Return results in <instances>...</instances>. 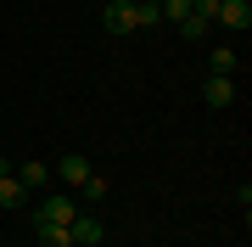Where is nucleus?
Segmentation results:
<instances>
[{"label":"nucleus","instance_id":"obj_14","mask_svg":"<svg viewBox=\"0 0 252 247\" xmlns=\"http://www.w3.org/2000/svg\"><path fill=\"white\" fill-rule=\"evenodd\" d=\"M190 17H202V23H213V17H219V0H190Z\"/></svg>","mask_w":252,"mask_h":247},{"label":"nucleus","instance_id":"obj_3","mask_svg":"<svg viewBox=\"0 0 252 247\" xmlns=\"http://www.w3.org/2000/svg\"><path fill=\"white\" fill-rule=\"evenodd\" d=\"M67 230H73V247H95L101 236H107V230H101V219H95V213H84V208L73 213V225H67Z\"/></svg>","mask_w":252,"mask_h":247},{"label":"nucleus","instance_id":"obj_16","mask_svg":"<svg viewBox=\"0 0 252 247\" xmlns=\"http://www.w3.org/2000/svg\"><path fill=\"white\" fill-rule=\"evenodd\" d=\"M6 174H11V157H0V180H6Z\"/></svg>","mask_w":252,"mask_h":247},{"label":"nucleus","instance_id":"obj_13","mask_svg":"<svg viewBox=\"0 0 252 247\" xmlns=\"http://www.w3.org/2000/svg\"><path fill=\"white\" fill-rule=\"evenodd\" d=\"M157 23H162L157 0H140V6H135V28H157Z\"/></svg>","mask_w":252,"mask_h":247},{"label":"nucleus","instance_id":"obj_5","mask_svg":"<svg viewBox=\"0 0 252 247\" xmlns=\"http://www.w3.org/2000/svg\"><path fill=\"white\" fill-rule=\"evenodd\" d=\"M202 101H207V107H230V101H235V79L213 73V79L202 84Z\"/></svg>","mask_w":252,"mask_h":247},{"label":"nucleus","instance_id":"obj_11","mask_svg":"<svg viewBox=\"0 0 252 247\" xmlns=\"http://www.w3.org/2000/svg\"><path fill=\"white\" fill-rule=\"evenodd\" d=\"M207 68L230 79V73H235V51H230V45H213V56H207Z\"/></svg>","mask_w":252,"mask_h":247},{"label":"nucleus","instance_id":"obj_10","mask_svg":"<svg viewBox=\"0 0 252 247\" xmlns=\"http://www.w3.org/2000/svg\"><path fill=\"white\" fill-rule=\"evenodd\" d=\"M157 11H162V23H174V28H180V23L190 17V0H157Z\"/></svg>","mask_w":252,"mask_h":247},{"label":"nucleus","instance_id":"obj_8","mask_svg":"<svg viewBox=\"0 0 252 247\" xmlns=\"http://www.w3.org/2000/svg\"><path fill=\"white\" fill-rule=\"evenodd\" d=\"M79 197H84V202H107V174L90 169V174H84V185H79Z\"/></svg>","mask_w":252,"mask_h":247},{"label":"nucleus","instance_id":"obj_1","mask_svg":"<svg viewBox=\"0 0 252 247\" xmlns=\"http://www.w3.org/2000/svg\"><path fill=\"white\" fill-rule=\"evenodd\" d=\"M73 213H79V202H73L67 191H56V197H45V202H39L34 230H39V225H73Z\"/></svg>","mask_w":252,"mask_h":247},{"label":"nucleus","instance_id":"obj_2","mask_svg":"<svg viewBox=\"0 0 252 247\" xmlns=\"http://www.w3.org/2000/svg\"><path fill=\"white\" fill-rule=\"evenodd\" d=\"M213 23H224L230 34H247V28H252V6H247V0H219V17Z\"/></svg>","mask_w":252,"mask_h":247},{"label":"nucleus","instance_id":"obj_17","mask_svg":"<svg viewBox=\"0 0 252 247\" xmlns=\"http://www.w3.org/2000/svg\"><path fill=\"white\" fill-rule=\"evenodd\" d=\"M124 6H140V0H124Z\"/></svg>","mask_w":252,"mask_h":247},{"label":"nucleus","instance_id":"obj_9","mask_svg":"<svg viewBox=\"0 0 252 247\" xmlns=\"http://www.w3.org/2000/svg\"><path fill=\"white\" fill-rule=\"evenodd\" d=\"M39 247H73V230L67 225H39Z\"/></svg>","mask_w":252,"mask_h":247},{"label":"nucleus","instance_id":"obj_15","mask_svg":"<svg viewBox=\"0 0 252 247\" xmlns=\"http://www.w3.org/2000/svg\"><path fill=\"white\" fill-rule=\"evenodd\" d=\"M207 28H213V23H202V17H185V23H180V34H185V39H202Z\"/></svg>","mask_w":252,"mask_h":247},{"label":"nucleus","instance_id":"obj_7","mask_svg":"<svg viewBox=\"0 0 252 247\" xmlns=\"http://www.w3.org/2000/svg\"><path fill=\"white\" fill-rule=\"evenodd\" d=\"M84 174H90V157L67 152V157H62V185H84Z\"/></svg>","mask_w":252,"mask_h":247},{"label":"nucleus","instance_id":"obj_4","mask_svg":"<svg viewBox=\"0 0 252 247\" xmlns=\"http://www.w3.org/2000/svg\"><path fill=\"white\" fill-rule=\"evenodd\" d=\"M0 208H11V213H23V208H28V185L17 180V169L0 180Z\"/></svg>","mask_w":252,"mask_h":247},{"label":"nucleus","instance_id":"obj_6","mask_svg":"<svg viewBox=\"0 0 252 247\" xmlns=\"http://www.w3.org/2000/svg\"><path fill=\"white\" fill-rule=\"evenodd\" d=\"M101 17H107L112 34H135V6H124V0H107V11H101Z\"/></svg>","mask_w":252,"mask_h":247},{"label":"nucleus","instance_id":"obj_12","mask_svg":"<svg viewBox=\"0 0 252 247\" xmlns=\"http://www.w3.org/2000/svg\"><path fill=\"white\" fill-rule=\"evenodd\" d=\"M17 180L34 191V185H45V180H51V169H45V163H23V169H17Z\"/></svg>","mask_w":252,"mask_h":247}]
</instances>
